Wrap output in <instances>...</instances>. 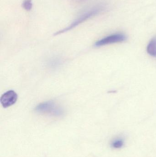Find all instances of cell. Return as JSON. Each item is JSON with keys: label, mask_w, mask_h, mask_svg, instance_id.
<instances>
[{"label": "cell", "mask_w": 156, "mask_h": 157, "mask_svg": "<svg viewBox=\"0 0 156 157\" xmlns=\"http://www.w3.org/2000/svg\"><path fill=\"white\" fill-rule=\"evenodd\" d=\"M103 10H104V6H95L94 8H93L91 10H89L87 12L84 13L82 14L77 19L73 21L69 26L67 27L66 28L63 29L56 32L54 34V36H57V35L67 32L69 30H71L72 29L78 26L79 25L88 20L90 17H93L98 14L100 13Z\"/></svg>", "instance_id": "6da1fadb"}, {"label": "cell", "mask_w": 156, "mask_h": 157, "mask_svg": "<svg viewBox=\"0 0 156 157\" xmlns=\"http://www.w3.org/2000/svg\"><path fill=\"white\" fill-rule=\"evenodd\" d=\"M35 110L39 113L47 114L56 117L62 116L64 113L61 107L51 101L40 103L35 108Z\"/></svg>", "instance_id": "7a4b0ae2"}, {"label": "cell", "mask_w": 156, "mask_h": 157, "mask_svg": "<svg viewBox=\"0 0 156 157\" xmlns=\"http://www.w3.org/2000/svg\"><path fill=\"white\" fill-rule=\"evenodd\" d=\"M126 39V36L124 34L121 33L113 34L96 41L95 46L96 47H101L109 44L123 42Z\"/></svg>", "instance_id": "3957f363"}, {"label": "cell", "mask_w": 156, "mask_h": 157, "mask_svg": "<svg viewBox=\"0 0 156 157\" xmlns=\"http://www.w3.org/2000/svg\"><path fill=\"white\" fill-rule=\"evenodd\" d=\"M18 96L16 92L9 90L4 93L1 96L0 102L3 108H7L14 105L17 101Z\"/></svg>", "instance_id": "277c9868"}, {"label": "cell", "mask_w": 156, "mask_h": 157, "mask_svg": "<svg viewBox=\"0 0 156 157\" xmlns=\"http://www.w3.org/2000/svg\"><path fill=\"white\" fill-rule=\"evenodd\" d=\"M147 50L150 56L156 57V37L153 38L150 40L147 45Z\"/></svg>", "instance_id": "5b68a950"}, {"label": "cell", "mask_w": 156, "mask_h": 157, "mask_svg": "<svg viewBox=\"0 0 156 157\" xmlns=\"http://www.w3.org/2000/svg\"><path fill=\"white\" fill-rule=\"evenodd\" d=\"M124 144V142L122 139L120 138H117L114 139V140H113L111 144V146L113 148L118 149L122 147L123 146Z\"/></svg>", "instance_id": "8992f818"}, {"label": "cell", "mask_w": 156, "mask_h": 157, "mask_svg": "<svg viewBox=\"0 0 156 157\" xmlns=\"http://www.w3.org/2000/svg\"><path fill=\"white\" fill-rule=\"evenodd\" d=\"M22 6L25 10L30 11L33 7L32 0H24L22 4Z\"/></svg>", "instance_id": "52a82bcc"}]
</instances>
